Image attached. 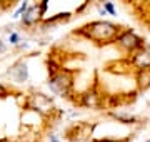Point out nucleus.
<instances>
[{
  "instance_id": "0eeeda50",
  "label": "nucleus",
  "mask_w": 150,
  "mask_h": 142,
  "mask_svg": "<svg viewBox=\"0 0 150 142\" xmlns=\"http://www.w3.org/2000/svg\"><path fill=\"white\" fill-rule=\"evenodd\" d=\"M10 42L12 44H17V42H18V35H17V33H12L10 35Z\"/></svg>"
},
{
  "instance_id": "20e7f679",
  "label": "nucleus",
  "mask_w": 150,
  "mask_h": 142,
  "mask_svg": "<svg viewBox=\"0 0 150 142\" xmlns=\"http://www.w3.org/2000/svg\"><path fill=\"white\" fill-rule=\"evenodd\" d=\"M45 9H47V4H45V2H43L40 7H32V9H28V10L25 12V15H23V22L27 23V25L37 22L38 18H40V15L45 12Z\"/></svg>"
},
{
  "instance_id": "9d476101",
  "label": "nucleus",
  "mask_w": 150,
  "mask_h": 142,
  "mask_svg": "<svg viewBox=\"0 0 150 142\" xmlns=\"http://www.w3.org/2000/svg\"><path fill=\"white\" fill-rule=\"evenodd\" d=\"M147 142H150V141H147Z\"/></svg>"
},
{
  "instance_id": "6e6552de",
  "label": "nucleus",
  "mask_w": 150,
  "mask_h": 142,
  "mask_svg": "<svg viewBox=\"0 0 150 142\" xmlns=\"http://www.w3.org/2000/svg\"><path fill=\"white\" fill-rule=\"evenodd\" d=\"M0 94H5V89L2 87V85H0Z\"/></svg>"
},
{
  "instance_id": "f03ea898",
  "label": "nucleus",
  "mask_w": 150,
  "mask_h": 142,
  "mask_svg": "<svg viewBox=\"0 0 150 142\" xmlns=\"http://www.w3.org/2000/svg\"><path fill=\"white\" fill-rule=\"evenodd\" d=\"M50 87H52V90H55L57 94L64 95V94H67V90H69V87H70V79L67 75H64V74H59V75H55L54 79L50 80Z\"/></svg>"
},
{
  "instance_id": "7ed1b4c3",
  "label": "nucleus",
  "mask_w": 150,
  "mask_h": 142,
  "mask_svg": "<svg viewBox=\"0 0 150 142\" xmlns=\"http://www.w3.org/2000/svg\"><path fill=\"white\" fill-rule=\"evenodd\" d=\"M118 44L122 45L123 49L134 50V49H137V47H140V45H142V42H140V38L137 37L135 33L125 32V33H122V35L118 37Z\"/></svg>"
},
{
  "instance_id": "39448f33",
  "label": "nucleus",
  "mask_w": 150,
  "mask_h": 142,
  "mask_svg": "<svg viewBox=\"0 0 150 142\" xmlns=\"http://www.w3.org/2000/svg\"><path fill=\"white\" fill-rule=\"evenodd\" d=\"M135 64L140 67V69H144V70H147L150 67V49H145L142 50L137 57H135Z\"/></svg>"
},
{
  "instance_id": "1a4fd4ad",
  "label": "nucleus",
  "mask_w": 150,
  "mask_h": 142,
  "mask_svg": "<svg viewBox=\"0 0 150 142\" xmlns=\"http://www.w3.org/2000/svg\"><path fill=\"white\" fill-rule=\"evenodd\" d=\"M4 50V44H2V40H0V52Z\"/></svg>"
},
{
  "instance_id": "f257e3e1",
  "label": "nucleus",
  "mask_w": 150,
  "mask_h": 142,
  "mask_svg": "<svg viewBox=\"0 0 150 142\" xmlns=\"http://www.w3.org/2000/svg\"><path fill=\"white\" fill-rule=\"evenodd\" d=\"M87 28H90L88 30V37L95 38V40H108V38H112L117 33V27L108 22H95L92 25H88Z\"/></svg>"
},
{
  "instance_id": "423d86ee",
  "label": "nucleus",
  "mask_w": 150,
  "mask_h": 142,
  "mask_svg": "<svg viewBox=\"0 0 150 142\" xmlns=\"http://www.w3.org/2000/svg\"><path fill=\"white\" fill-rule=\"evenodd\" d=\"M105 10H108L112 15H115V9H113V5L112 4H105Z\"/></svg>"
}]
</instances>
